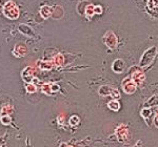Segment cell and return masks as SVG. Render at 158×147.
I'll use <instances>...</instances> for the list:
<instances>
[{
    "instance_id": "1",
    "label": "cell",
    "mask_w": 158,
    "mask_h": 147,
    "mask_svg": "<svg viewBox=\"0 0 158 147\" xmlns=\"http://www.w3.org/2000/svg\"><path fill=\"white\" fill-rule=\"evenodd\" d=\"M2 14L4 15V17H6L10 20L18 19L20 16L19 6L13 0H7L6 2H4L3 6H2Z\"/></svg>"
},
{
    "instance_id": "2",
    "label": "cell",
    "mask_w": 158,
    "mask_h": 147,
    "mask_svg": "<svg viewBox=\"0 0 158 147\" xmlns=\"http://www.w3.org/2000/svg\"><path fill=\"white\" fill-rule=\"evenodd\" d=\"M157 55V47L152 46L146 50V52L142 54L141 58L139 61V66L140 67H146L149 66L150 64H152V62L154 61L155 57Z\"/></svg>"
},
{
    "instance_id": "3",
    "label": "cell",
    "mask_w": 158,
    "mask_h": 147,
    "mask_svg": "<svg viewBox=\"0 0 158 147\" xmlns=\"http://www.w3.org/2000/svg\"><path fill=\"white\" fill-rule=\"evenodd\" d=\"M98 93L100 96H102V97L111 96L112 98L116 99V100L120 99V97H121L119 90L117 89V88L113 87V86H111V85H102V86H100V87H99V90H98Z\"/></svg>"
},
{
    "instance_id": "4",
    "label": "cell",
    "mask_w": 158,
    "mask_h": 147,
    "mask_svg": "<svg viewBox=\"0 0 158 147\" xmlns=\"http://www.w3.org/2000/svg\"><path fill=\"white\" fill-rule=\"evenodd\" d=\"M102 41L109 49L115 50L117 49L118 45V38H117L116 34L113 31H108L102 37Z\"/></svg>"
},
{
    "instance_id": "5",
    "label": "cell",
    "mask_w": 158,
    "mask_h": 147,
    "mask_svg": "<svg viewBox=\"0 0 158 147\" xmlns=\"http://www.w3.org/2000/svg\"><path fill=\"white\" fill-rule=\"evenodd\" d=\"M122 90L127 93V95H133V93L137 90V84L134 82L131 77H127L122 80L121 82Z\"/></svg>"
},
{
    "instance_id": "6",
    "label": "cell",
    "mask_w": 158,
    "mask_h": 147,
    "mask_svg": "<svg viewBox=\"0 0 158 147\" xmlns=\"http://www.w3.org/2000/svg\"><path fill=\"white\" fill-rule=\"evenodd\" d=\"M115 133L117 140L120 143H123V142H127L129 140V128L126 124H119L115 130Z\"/></svg>"
},
{
    "instance_id": "7",
    "label": "cell",
    "mask_w": 158,
    "mask_h": 147,
    "mask_svg": "<svg viewBox=\"0 0 158 147\" xmlns=\"http://www.w3.org/2000/svg\"><path fill=\"white\" fill-rule=\"evenodd\" d=\"M12 54L16 58H22L27 54V47L23 43H17L12 50Z\"/></svg>"
},
{
    "instance_id": "8",
    "label": "cell",
    "mask_w": 158,
    "mask_h": 147,
    "mask_svg": "<svg viewBox=\"0 0 158 147\" xmlns=\"http://www.w3.org/2000/svg\"><path fill=\"white\" fill-rule=\"evenodd\" d=\"M34 74H35L34 68L31 67V66H27L23 70H22L21 77H22V79L24 80V82L32 83L33 79H34Z\"/></svg>"
},
{
    "instance_id": "9",
    "label": "cell",
    "mask_w": 158,
    "mask_h": 147,
    "mask_svg": "<svg viewBox=\"0 0 158 147\" xmlns=\"http://www.w3.org/2000/svg\"><path fill=\"white\" fill-rule=\"evenodd\" d=\"M112 70L116 74H122L126 70V62L122 59H116L112 63Z\"/></svg>"
},
{
    "instance_id": "10",
    "label": "cell",
    "mask_w": 158,
    "mask_h": 147,
    "mask_svg": "<svg viewBox=\"0 0 158 147\" xmlns=\"http://www.w3.org/2000/svg\"><path fill=\"white\" fill-rule=\"evenodd\" d=\"M130 77L133 79V81L135 83H136L137 85L141 84V83L144 82V80H146V75H144V73L142 72V70H136L135 72L132 74Z\"/></svg>"
},
{
    "instance_id": "11",
    "label": "cell",
    "mask_w": 158,
    "mask_h": 147,
    "mask_svg": "<svg viewBox=\"0 0 158 147\" xmlns=\"http://www.w3.org/2000/svg\"><path fill=\"white\" fill-rule=\"evenodd\" d=\"M39 13L41 15V17L43 19H49L50 17H52V13H53V6H43L40 7Z\"/></svg>"
},
{
    "instance_id": "12",
    "label": "cell",
    "mask_w": 158,
    "mask_h": 147,
    "mask_svg": "<svg viewBox=\"0 0 158 147\" xmlns=\"http://www.w3.org/2000/svg\"><path fill=\"white\" fill-rule=\"evenodd\" d=\"M64 15V10L62 6H53V13H52V17L54 19H61Z\"/></svg>"
},
{
    "instance_id": "13",
    "label": "cell",
    "mask_w": 158,
    "mask_h": 147,
    "mask_svg": "<svg viewBox=\"0 0 158 147\" xmlns=\"http://www.w3.org/2000/svg\"><path fill=\"white\" fill-rule=\"evenodd\" d=\"M53 64L56 65V66H62L64 64V56L60 53L56 54L54 57H53V60H52Z\"/></svg>"
},
{
    "instance_id": "14",
    "label": "cell",
    "mask_w": 158,
    "mask_h": 147,
    "mask_svg": "<svg viewBox=\"0 0 158 147\" xmlns=\"http://www.w3.org/2000/svg\"><path fill=\"white\" fill-rule=\"evenodd\" d=\"M108 107L112 111H118L120 109V103L116 99H112V100H110L108 102Z\"/></svg>"
},
{
    "instance_id": "15",
    "label": "cell",
    "mask_w": 158,
    "mask_h": 147,
    "mask_svg": "<svg viewBox=\"0 0 158 147\" xmlns=\"http://www.w3.org/2000/svg\"><path fill=\"white\" fill-rule=\"evenodd\" d=\"M14 111V108H13L12 105L10 104H4L2 106L1 111H0V116H11Z\"/></svg>"
},
{
    "instance_id": "16",
    "label": "cell",
    "mask_w": 158,
    "mask_h": 147,
    "mask_svg": "<svg viewBox=\"0 0 158 147\" xmlns=\"http://www.w3.org/2000/svg\"><path fill=\"white\" fill-rule=\"evenodd\" d=\"M94 6H93V4H91V3H88V4H86V6L85 7V17L88 19H91L92 17L95 15V12H94Z\"/></svg>"
},
{
    "instance_id": "17",
    "label": "cell",
    "mask_w": 158,
    "mask_h": 147,
    "mask_svg": "<svg viewBox=\"0 0 158 147\" xmlns=\"http://www.w3.org/2000/svg\"><path fill=\"white\" fill-rule=\"evenodd\" d=\"M38 64V67L40 68V70H52V67H53V62L52 61H38L37 62Z\"/></svg>"
},
{
    "instance_id": "18",
    "label": "cell",
    "mask_w": 158,
    "mask_h": 147,
    "mask_svg": "<svg viewBox=\"0 0 158 147\" xmlns=\"http://www.w3.org/2000/svg\"><path fill=\"white\" fill-rule=\"evenodd\" d=\"M140 115H141L142 118L144 119V121L148 123V125H149V118H151V116L153 115V111L151 108H143L141 111H140Z\"/></svg>"
},
{
    "instance_id": "19",
    "label": "cell",
    "mask_w": 158,
    "mask_h": 147,
    "mask_svg": "<svg viewBox=\"0 0 158 147\" xmlns=\"http://www.w3.org/2000/svg\"><path fill=\"white\" fill-rule=\"evenodd\" d=\"M19 31H20V33H21V34L27 35V36H29V37L34 36L33 30L31 29V27L27 26V25H20V26H19Z\"/></svg>"
},
{
    "instance_id": "20",
    "label": "cell",
    "mask_w": 158,
    "mask_h": 147,
    "mask_svg": "<svg viewBox=\"0 0 158 147\" xmlns=\"http://www.w3.org/2000/svg\"><path fill=\"white\" fill-rule=\"evenodd\" d=\"M25 90H27L29 93H34L37 92V86L35 83H27L25 85Z\"/></svg>"
},
{
    "instance_id": "21",
    "label": "cell",
    "mask_w": 158,
    "mask_h": 147,
    "mask_svg": "<svg viewBox=\"0 0 158 147\" xmlns=\"http://www.w3.org/2000/svg\"><path fill=\"white\" fill-rule=\"evenodd\" d=\"M41 90L42 93H44L45 95H51L53 92H52V88H51V83H44V84H42L41 86Z\"/></svg>"
},
{
    "instance_id": "22",
    "label": "cell",
    "mask_w": 158,
    "mask_h": 147,
    "mask_svg": "<svg viewBox=\"0 0 158 147\" xmlns=\"http://www.w3.org/2000/svg\"><path fill=\"white\" fill-rule=\"evenodd\" d=\"M0 122L3 125H10L12 123V118L11 116H1L0 117Z\"/></svg>"
},
{
    "instance_id": "23",
    "label": "cell",
    "mask_w": 158,
    "mask_h": 147,
    "mask_svg": "<svg viewBox=\"0 0 158 147\" xmlns=\"http://www.w3.org/2000/svg\"><path fill=\"white\" fill-rule=\"evenodd\" d=\"M69 123L71 124L72 126H74V125H78L79 123H80V118L77 116V115H74V116H72L70 118V120H69Z\"/></svg>"
},
{
    "instance_id": "24",
    "label": "cell",
    "mask_w": 158,
    "mask_h": 147,
    "mask_svg": "<svg viewBox=\"0 0 158 147\" xmlns=\"http://www.w3.org/2000/svg\"><path fill=\"white\" fill-rule=\"evenodd\" d=\"M94 12H95V15H101L103 13V7L101 6H94Z\"/></svg>"
},
{
    "instance_id": "25",
    "label": "cell",
    "mask_w": 158,
    "mask_h": 147,
    "mask_svg": "<svg viewBox=\"0 0 158 147\" xmlns=\"http://www.w3.org/2000/svg\"><path fill=\"white\" fill-rule=\"evenodd\" d=\"M51 88H52V92L53 93H56L59 90V85L55 84V83H51Z\"/></svg>"
},
{
    "instance_id": "26",
    "label": "cell",
    "mask_w": 158,
    "mask_h": 147,
    "mask_svg": "<svg viewBox=\"0 0 158 147\" xmlns=\"http://www.w3.org/2000/svg\"><path fill=\"white\" fill-rule=\"evenodd\" d=\"M154 124L155 126L158 128V109L156 110V113H155V118H154Z\"/></svg>"
}]
</instances>
